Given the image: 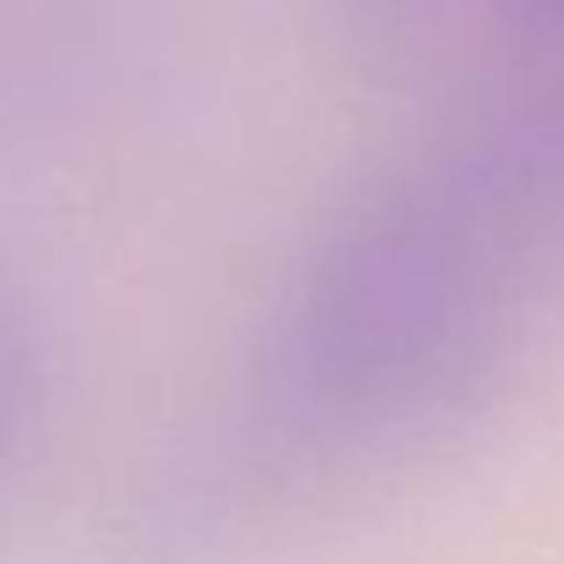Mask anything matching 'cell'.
Masks as SVG:
<instances>
[{"instance_id":"obj_1","label":"cell","mask_w":564,"mask_h":564,"mask_svg":"<svg viewBox=\"0 0 564 564\" xmlns=\"http://www.w3.org/2000/svg\"><path fill=\"white\" fill-rule=\"evenodd\" d=\"M50 405V346L28 296L0 280V477L33 444Z\"/></svg>"},{"instance_id":"obj_2","label":"cell","mask_w":564,"mask_h":564,"mask_svg":"<svg viewBox=\"0 0 564 564\" xmlns=\"http://www.w3.org/2000/svg\"><path fill=\"white\" fill-rule=\"evenodd\" d=\"M471 22L510 61L564 77V0H444V33H471Z\"/></svg>"}]
</instances>
